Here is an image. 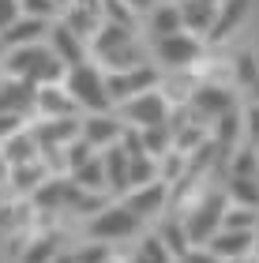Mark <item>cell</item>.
I'll return each instance as SVG.
<instances>
[{"label": "cell", "mask_w": 259, "mask_h": 263, "mask_svg": "<svg viewBox=\"0 0 259 263\" xmlns=\"http://www.w3.org/2000/svg\"><path fill=\"white\" fill-rule=\"evenodd\" d=\"M90 61L102 71H124V68H139L147 64L139 38L132 27H116V23H102V30L90 38Z\"/></svg>", "instance_id": "6da1fadb"}, {"label": "cell", "mask_w": 259, "mask_h": 263, "mask_svg": "<svg viewBox=\"0 0 259 263\" xmlns=\"http://www.w3.org/2000/svg\"><path fill=\"white\" fill-rule=\"evenodd\" d=\"M0 71L11 79H23L30 87H49V83H64V64L49 53V45H23V49H8Z\"/></svg>", "instance_id": "7a4b0ae2"}, {"label": "cell", "mask_w": 259, "mask_h": 263, "mask_svg": "<svg viewBox=\"0 0 259 263\" xmlns=\"http://www.w3.org/2000/svg\"><path fill=\"white\" fill-rule=\"evenodd\" d=\"M64 90L72 94V102L79 105V113H113V102L105 94V71L87 61L64 71Z\"/></svg>", "instance_id": "3957f363"}, {"label": "cell", "mask_w": 259, "mask_h": 263, "mask_svg": "<svg viewBox=\"0 0 259 263\" xmlns=\"http://www.w3.org/2000/svg\"><path fill=\"white\" fill-rule=\"evenodd\" d=\"M229 207V199L222 188H210V192H203L192 207H188L181 214V222H184V230H188V241H192V248H203L210 237H214L222 230V214H226Z\"/></svg>", "instance_id": "277c9868"}, {"label": "cell", "mask_w": 259, "mask_h": 263, "mask_svg": "<svg viewBox=\"0 0 259 263\" xmlns=\"http://www.w3.org/2000/svg\"><path fill=\"white\" fill-rule=\"evenodd\" d=\"M150 57L162 76H176V71H188L203 61V42L192 38V34H169V38H154L150 42Z\"/></svg>", "instance_id": "5b68a950"}, {"label": "cell", "mask_w": 259, "mask_h": 263, "mask_svg": "<svg viewBox=\"0 0 259 263\" xmlns=\"http://www.w3.org/2000/svg\"><path fill=\"white\" fill-rule=\"evenodd\" d=\"M139 233H143V222H139L121 199H116V203L109 199L102 211H94L90 222H87V237H90V241H102V245L132 241V237H139Z\"/></svg>", "instance_id": "8992f818"}, {"label": "cell", "mask_w": 259, "mask_h": 263, "mask_svg": "<svg viewBox=\"0 0 259 263\" xmlns=\"http://www.w3.org/2000/svg\"><path fill=\"white\" fill-rule=\"evenodd\" d=\"M128 128H162V124H169V113H173V105L166 98V90L154 87V90H147V94H135L132 102H124V105H116L113 109Z\"/></svg>", "instance_id": "52a82bcc"}, {"label": "cell", "mask_w": 259, "mask_h": 263, "mask_svg": "<svg viewBox=\"0 0 259 263\" xmlns=\"http://www.w3.org/2000/svg\"><path fill=\"white\" fill-rule=\"evenodd\" d=\"M162 71L154 64H139V68H124V71H105V94H109V102H113V109L116 105H124V102H132L135 94H147V90H154L162 87Z\"/></svg>", "instance_id": "ba28073f"}, {"label": "cell", "mask_w": 259, "mask_h": 263, "mask_svg": "<svg viewBox=\"0 0 259 263\" xmlns=\"http://www.w3.org/2000/svg\"><path fill=\"white\" fill-rule=\"evenodd\" d=\"M188 109L195 113V121H218L222 113L237 109V94L229 87H218V83H199L188 94Z\"/></svg>", "instance_id": "9c48e42d"}, {"label": "cell", "mask_w": 259, "mask_h": 263, "mask_svg": "<svg viewBox=\"0 0 259 263\" xmlns=\"http://www.w3.org/2000/svg\"><path fill=\"white\" fill-rule=\"evenodd\" d=\"M121 136H124V121L116 113H83V117H79V139L90 143L98 154L116 147Z\"/></svg>", "instance_id": "30bf717a"}, {"label": "cell", "mask_w": 259, "mask_h": 263, "mask_svg": "<svg viewBox=\"0 0 259 263\" xmlns=\"http://www.w3.org/2000/svg\"><path fill=\"white\" fill-rule=\"evenodd\" d=\"M255 241H259V233H244V230H218L210 241L203 245L210 256H214L218 263H241V259H248L255 256Z\"/></svg>", "instance_id": "8fae6325"}, {"label": "cell", "mask_w": 259, "mask_h": 263, "mask_svg": "<svg viewBox=\"0 0 259 263\" xmlns=\"http://www.w3.org/2000/svg\"><path fill=\"white\" fill-rule=\"evenodd\" d=\"M121 203H124V207H128V211L135 214L139 222L162 218V214H166V207H169V184L154 181V184L132 188V192H124V196H121Z\"/></svg>", "instance_id": "7c38bea8"}, {"label": "cell", "mask_w": 259, "mask_h": 263, "mask_svg": "<svg viewBox=\"0 0 259 263\" xmlns=\"http://www.w3.org/2000/svg\"><path fill=\"white\" fill-rule=\"evenodd\" d=\"M45 45H49V53L61 61L64 68H75V64H87L90 61V49H87V42L79 38V34H72L64 27L61 19L49 23V34H45Z\"/></svg>", "instance_id": "4fadbf2b"}, {"label": "cell", "mask_w": 259, "mask_h": 263, "mask_svg": "<svg viewBox=\"0 0 259 263\" xmlns=\"http://www.w3.org/2000/svg\"><path fill=\"white\" fill-rule=\"evenodd\" d=\"M34 113L42 121H64V117H79V105L64 90V83H49V87L34 90Z\"/></svg>", "instance_id": "5bb4252c"}, {"label": "cell", "mask_w": 259, "mask_h": 263, "mask_svg": "<svg viewBox=\"0 0 259 263\" xmlns=\"http://www.w3.org/2000/svg\"><path fill=\"white\" fill-rule=\"evenodd\" d=\"M176 8H181L184 34H192V38L207 42V34H210V27H214V19H218L222 0H176Z\"/></svg>", "instance_id": "9a60e30c"}, {"label": "cell", "mask_w": 259, "mask_h": 263, "mask_svg": "<svg viewBox=\"0 0 259 263\" xmlns=\"http://www.w3.org/2000/svg\"><path fill=\"white\" fill-rule=\"evenodd\" d=\"M49 177H53V173L45 170V162L38 158V162H27V165H11L4 188H8L11 196H19V199H30L45 181H49Z\"/></svg>", "instance_id": "2e32d148"}, {"label": "cell", "mask_w": 259, "mask_h": 263, "mask_svg": "<svg viewBox=\"0 0 259 263\" xmlns=\"http://www.w3.org/2000/svg\"><path fill=\"white\" fill-rule=\"evenodd\" d=\"M34 132V139H38V147L42 151H49V147H68L72 139H79V117H64V121H34L30 124Z\"/></svg>", "instance_id": "e0dca14e"}, {"label": "cell", "mask_w": 259, "mask_h": 263, "mask_svg": "<svg viewBox=\"0 0 259 263\" xmlns=\"http://www.w3.org/2000/svg\"><path fill=\"white\" fill-rule=\"evenodd\" d=\"M34 90H38V87H30V83H23V79L0 76V113L30 117L34 113Z\"/></svg>", "instance_id": "ac0fdd59"}, {"label": "cell", "mask_w": 259, "mask_h": 263, "mask_svg": "<svg viewBox=\"0 0 259 263\" xmlns=\"http://www.w3.org/2000/svg\"><path fill=\"white\" fill-rule=\"evenodd\" d=\"M45 34H49V23L19 15L4 34H0V42H4V49H23V45H42Z\"/></svg>", "instance_id": "d6986e66"}, {"label": "cell", "mask_w": 259, "mask_h": 263, "mask_svg": "<svg viewBox=\"0 0 259 263\" xmlns=\"http://www.w3.org/2000/svg\"><path fill=\"white\" fill-rule=\"evenodd\" d=\"M102 170H105V192L121 199L128 192V154H124L121 143L109 147V151H102Z\"/></svg>", "instance_id": "ffe728a7"}, {"label": "cell", "mask_w": 259, "mask_h": 263, "mask_svg": "<svg viewBox=\"0 0 259 263\" xmlns=\"http://www.w3.org/2000/svg\"><path fill=\"white\" fill-rule=\"evenodd\" d=\"M0 154H4L8 170H11V165H27V162H38V158H42V147H38V139H34L30 124L23 128V132H15L11 139H4V143H0Z\"/></svg>", "instance_id": "44dd1931"}, {"label": "cell", "mask_w": 259, "mask_h": 263, "mask_svg": "<svg viewBox=\"0 0 259 263\" xmlns=\"http://www.w3.org/2000/svg\"><path fill=\"white\" fill-rule=\"evenodd\" d=\"M147 30H150V42L154 38H169V34H181L184 23H181V8L176 0H162L147 11Z\"/></svg>", "instance_id": "7402d4cb"}, {"label": "cell", "mask_w": 259, "mask_h": 263, "mask_svg": "<svg viewBox=\"0 0 259 263\" xmlns=\"http://www.w3.org/2000/svg\"><path fill=\"white\" fill-rule=\"evenodd\" d=\"M244 15H248V0H222L218 19H214V27H210L207 42H226L229 34L244 23Z\"/></svg>", "instance_id": "603a6c76"}, {"label": "cell", "mask_w": 259, "mask_h": 263, "mask_svg": "<svg viewBox=\"0 0 259 263\" xmlns=\"http://www.w3.org/2000/svg\"><path fill=\"white\" fill-rule=\"evenodd\" d=\"M61 23L72 34H79V38L87 42V49H90V38L102 30V11H94V8H79V4H72V8H64V15H61Z\"/></svg>", "instance_id": "cb8c5ba5"}, {"label": "cell", "mask_w": 259, "mask_h": 263, "mask_svg": "<svg viewBox=\"0 0 259 263\" xmlns=\"http://www.w3.org/2000/svg\"><path fill=\"white\" fill-rule=\"evenodd\" d=\"M222 192L233 207H252L259 211V177H226Z\"/></svg>", "instance_id": "d4e9b609"}, {"label": "cell", "mask_w": 259, "mask_h": 263, "mask_svg": "<svg viewBox=\"0 0 259 263\" xmlns=\"http://www.w3.org/2000/svg\"><path fill=\"white\" fill-rule=\"evenodd\" d=\"M64 199H68V177H49L38 192L30 196V203L38 207L42 214H56L64 211Z\"/></svg>", "instance_id": "484cf974"}, {"label": "cell", "mask_w": 259, "mask_h": 263, "mask_svg": "<svg viewBox=\"0 0 259 263\" xmlns=\"http://www.w3.org/2000/svg\"><path fill=\"white\" fill-rule=\"evenodd\" d=\"M154 237L162 245H166V252L173 256V259H181L188 248H192V241H188V230H184V222L181 218H162L158 222V230H154Z\"/></svg>", "instance_id": "4316f807"}, {"label": "cell", "mask_w": 259, "mask_h": 263, "mask_svg": "<svg viewBox=\"0 0 259 263\" xmlns=\"http://www.w3.org/2000/svg\"><path fill=\"white\" fill-rule=\"evenodd\" d=\"M226 165H229L226 177H259V151L244 143V147H237L226 158Z\"/></svg>", "instance_id": "83f0119b"}, {"label": "cell", "mask_w": 259, "mask_h": 263, "mask_svg": "<svg viewBox=\"0 0 259 263\" xmlns=\"http://www.w3.org/2000/svg\"><path fill=\"white\" fill-rule=\"evenodd\" d=\"M154 181H158V158H150V154L128 158V192L143 188V184H154Z\"/></svg>", "instance_id": "f1b7e54d"}, {"label": "cell", "mask_w": 259, "mask_h": 263, "mask_svg": "<svg viewBox=\"0 0 259 263\" xmlns=\"http://www.w3.org/2000/svg\"><path fill=\"white\" fill-rule=\"evenodd\" d=\"M132 263H176V259L166 252V245L154 233H139V248L132 252Z\"/></svg>", "instance_id": "f546056e"}, {"label": "cell", "mask_w": 259, "mask_h": 263, "mask_svg": "<svg viewBox=\"0 0 259 263\" xmlns=\"http://www.w3.org/2000/svg\"><path fill=\"white\" fill-rule=\"evenodd\" d=\"M222 230H244V233H255L259 230V211L252 207H226V214H222Z\"/></svg>", "instance_id": "4dcf8cb0"}, {"label": "cell", "mask_w": 259, "mask_h": 263, "mask_svg": "<svg viewBox=\"0 0 259 263\" xmlns=\"http://www.w3.org/2000/svg\"><path fill=\"white\" fill-rule=\"evenodd\" d=\"M53 259H56V237H34L19 252V263H53Z\"/></svg>", "instance_id": "1f68e13d"}, {"label": "cell", "mask_w": 259, "mask_h": 263, "mask_svg": "<svg viewBox=\"0 0 259 263\" xmlns=\"http://www.w3.org/2000/svg\"><path fill=\"white\" fill-rule=\"evenodd\" d=\"M19 11H23L27 19H42V23H56V19L64 15L53 0H19Z\"/></svg>", "instance_id": "d6a6232c"}, {"label": "cell", "mask_w": 259, "mask_h": 263, "mask_svg": "<svg viewBox=\"0 0 259 263\" xmlns=\"http://www.w3.org/2000/svg\"><path fill=\"white\" fill-rule=\"evenodd\" d=\"M94 154H98V151H94L90 143H83V139H72V143L64 147V165H68V177H72V173L79 170V165H87V162L94 158Z\"/></svg>", "instance_id": "836d02e7"}, {"label": "cell", "mask_w": 259, "mask_h": 263, "mask_svg": "<svg viewBox=\"0 0 259 263\" xmlns=\"http://www.w3.org/2000/svg\"><path fill=\"white\" fill-rule=\"evenodd\" d=\"M75 263H113V245H102V241H90V245H79L72 252Z\"/></svg>", "instance_id": "e575fe53"}, {"label": "cell", "mask_w": 259, "mask_h": 263, "mask_svg": "<svg viewBox=\"0 0 259 263\" xmlns=\"http://www.w3.org/2000/svg\"><path fill=\"white\" fill-rule=\"evenodd\" d=\"M233 71H237V83H241L244 90H248L252 83H255V76H259V61H255L252 53H241V57H237V64H233Z\"/></svg>", "instance_id": "d590c367"}, {"label": "cell", "mask_w": 259, "mask_h": 263, "mask_svg": "<svg viewBox=\"0 0 259 263\" xmlns=\"http://www.w3.org/2000/svg\"><path fill=\"white\" fill-rule=\"evenodd\" d=\"M241 124L248 147H259V102H248V109H241Z\"/></svg>", "instance_id": "8d00e7d4"}, {"label": "cell", "mask_w": 259, "mask_h": 263, "mask_svg": "<svg viewBox=\"0 0 259 263\" xmlns=\"http://www.w3.org/2000/svg\"><path fill=\"white\" fill-rule=\"evenodd\" d=\"M30 124V117H23V113H0V143L11 139L15 132H23Z\"/></svg>", "instance_id": "74e56055"}, {"label": "cell", "mask_w": 259, "mask_h": 263, "mask_svg": "<svg viewBox=\"0 0 259 263\" xmlns=\"http://www.w3.org/2000/svg\"><path fill=\"white\" fill-rule=\"evenodd\" d=\"M19 15H23V11H19V0H0V34H4Z\"/></svg>", "instance_id": "f35d334b"}, {"label": "cell", "mask_w": 259, "mask_h": 263, "mask_svg": "<svg viewBox=\"0 0 259 263\" xmlns=\"http://www.w3.org/2000/svg\"><path fill=\"white\" fill-rule=\"evenodd\" d=\"M124 4H128V8H132L135 15H139V11H150V8L158 4V0H124Z\"/></svg>", "instance_id": "ab89813d"}, {"label": "cell", "mask_w": 259, "mask_h": 263, "mask_svg": "<svg viewBox=\"0 0 259 263\" xmlns=\"http://www.w3.org/2000/svg\"><path fill=\"white\" fill-rule=\"evenodd\" d=\"M8 184V162H4V154H0V188Z\"/></svg>", "instance_id": "60d3db41"}, {"label": "cell", "mask_w": 259, "mask_h": 263, "mask_svg": "<svg viewBox=\"0 0 259 263\" xmlns=\"http://www.w3.org/2000/svg\"><path fill=\"white\" fill-rule=\"evenodd\" d=\"M53 263H75V259H72V252H56V259H53Z\"/></svg>", "instance_id": "b9f144b4"}, {"label": "cell", "mask_w": 259, "mask_h": 263, "mask_svg": "<svg viewBox=\"0 0 259 263\" xmlns=\"http://www.w3.org/2000/svg\"><path fill=\"white\" fill-rule=\"evenodd\" d=\"M248 94H252V102H259V76H255V83L248 87Z\"/></svg>", "instance_id": "7bdbcfd3"}, {"label": "cell", "mask_w": 259, "mask_h": 263, "mask_svg": "<svg viewBox=\"0 0 259 263\" xmlns=\"http://www.w3.org/2000/svg\"><path fill=\"white\" fill-rule=\"evenodd\" d=\"M53 4H56V8H61V11H64V8H72V4H75V0H53Z\"/></svg>", "instance_id": "ee69618b"}, {"label": "cell", "mask_w": 259, "mask_h": 263, "mask_svg": "<svg viewBox=\"0 0 259 263\" xmlns=\"http://www.w3.org/2000/svg\"><path fill=\"white\" fill-rule=\"evenodd\" d=\"M4 53H8V49H4V42H0V64H4Z\"/></svg>", "instance_id": "f6af8a7d"}, {"label": "cell", "mask_w": 259, "mask_h": 263, "mask_svg": "<svg viewBox=\"0 0 259 263\" xmlns=\"http://www.w3.org/2000/svg\"><path fill=\"white\" fill-rule=\"evenodd\" d=\"M241 263H259V259H255V256H248V259H241Z\"/></svg>", "instance_id": "bcb514c9"}, {"label": "cell", "mask_w": 259, "mask_h": 263, "mask_svg": "<svg viewBox=\"0 0 259 263\" xmlns=\"http://www.w3.org/2000/svg\"><path fill=\"white\" fill-rule=\"evenodd\" d=\"M255 151H259V147H255Z\"/></svg>", "instance_id": "7dc6e473"}, {"label": "cell", "mask_w": 259, "mask_h": 263, "mask_svg": "<svg viewBox=\"0 0 259 263\" xmlns=\"http://www.w3.org/2000/svg\"><path fill=\"white\" fill-rule=\"evenodd\" d=\"M255 233H259V230H255Z\"/></svg>", "instance_id": "c3c4849f"}]
</instances>
